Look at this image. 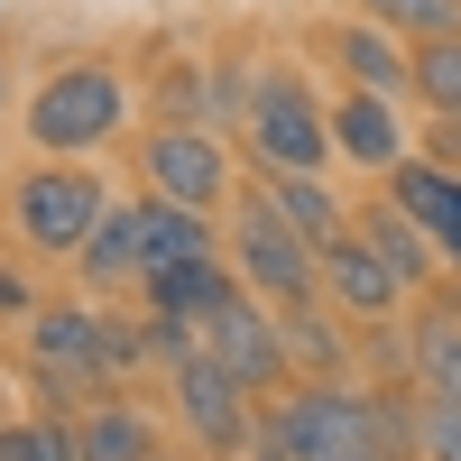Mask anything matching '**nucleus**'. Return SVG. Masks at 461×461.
I'll list each match as a JSON object with an SVG mask.
<instances>
[{"instance_id": "4be33fe9", "label": "nucleus", "mask_w": 461, "mask_h": 461, "mask_svg": "<svg viewBox=\"0 0 461 461\" xmlns=\"http://www.w3.org/2000/svg\"><path fill=\"white\" fill-rule=\"evenodd\" d=\"M369 19H388L397 37H415V47H425V37H461V0H360Z\"/></svg>"}, {"instance_id": "f03ea898", "label": "nucleus", "mask_w": 461, "mask_h": 461, "mask_svg": "<svg viewBox=\"0 0 461 461\" xmlns=\"http://www.w3.org/2000/svg\"><path fill=\"white\" fill-rule=\"evenodd\" d=\"M121 121H130V74L102 65V56L56 65L47 84H37V102H28V139H37V158H93V148L121 139Z\"/></svg>"}, {"instance_id": "dca6fc26", "label": "nucleus", "mask_w": 461, "mask_h": 461, "mask_svg": "<svg viewBox=\"0 0 461 461\" xmlns=\"http://www.w3.org/2000/svg\"><path fill=\"white\" fill-rule=\"evenodd\" d=\"M360 230H369V240H378V249L397 258V277H406V286H434V258H443V249H434V230L415 221V212H406L397 194L360 203Z\"/></svg>"}, {"instance_id": "9d476101", "label": "nucleus", "mask_w": 461, "mask_h": 461, "mask_svg": "<svg viewBox=\"0 0 461 461\" xmlns=\"http://www.w3.org/2000/svg\"><path fill=\"white\" fill-rule=\"evenodd\" d=\"M332 158H351L369 176L406 167V130H397V93H369V84H341L332 102Z\"/></svg>"}, {"instance_id": "9b49d317", "label": "nucleus", "mask_w": 461, "mask_h": 461, "mask_svg": "<svg viewBox=\"0 0 461 461\" xmlns=\"http://www.w3.org/2000/svg\"><path fill=\"white\" fill-rule=\"evenodd\" d=\"M332 56H341V74L351 84H369V93H415V56L397 47V28L388 19H332Z\"/></svg>"}, {"instance_id": "f257e3e1", "label": "nucleus", "mask_w": 461, "mask_h": 461, "mask_svg": "<svg viewBox=\"0 0 461 461\" xmlns=\"http://www.w3.org/2000/svg\"><path fill=\"white\" fill-rule=\"evenodd\" d=\"M148 351V332L102 314V304H37L28 314V369L37 388L65 397V388H111V378H130Z\"/></svg>"}, {"instance_id": "5701e85b", "label": "nucleus", "mask_w": 461, "mask_h": 461, "mask_svg": "<svg viewBox=\"0 0 461 461\" xmlns=\"http://www.w3.org/2000/svg\"><path fill=\"white\" fill-rule=\"evenodd\" d=\"M10 461H84V434L56 415H28V425H10Z\"/></svg>"}, {"instance_id": "6e6552de", "label": "nucleus", "mask_w": 461, "mask_h": 461, "mask_svg": "<svg viewBox=\"0 0 461 461\" xmlns=\"http://www.w3.org/2000/svg\"><path fill=\"white\" fill-rule=\"evenodd\" d=\"M139 176H148V194H167V203H194V212H221L230 203V158H221V139L194 121H167V130H148L139 139Z\"/></svg>"}, {"instance_id": "7ed1b4c3", "label": "nucleus", "mask_w": 461, "mask_h": 461, "mask_svg": "<svg viewBox=\"0 0 461 461\" xmlns=\"http://www.w3.org/2000/svg\"><path fill=\"white\" fill-rule=\"evenodd\" d=\"M230 277H240L249 295H267L277 314L323 304V249L277 212V194H267V185H258L240 212H230Z\"/></svg>"}, {"instance_id": "0eeeda50", "label": "nucleus", "mask_w": 461, "mask_h": 461, "mask_svg": "<svg viewBox=\"0 0 461 461\" xmlns=\"http://www.w3.org/2000/svg\"><path fill=\"white\" fill-rule=\"evenodd\" d=\"M194 341H203V351H212L230 378H240L249 397H258V388H277V378L295 369V360H286V314H277L267 295H249V286H230L212 314L194 323Z\"/></svg>"}, {"instance_id": "b1692460", "label": "nucleus", "mask_w": 461, "mask_h": 461, "mask_svg": "<svg viewBox=\"0 0 461 461\" xmlns=\"http://www.w3.org/2000/svg\"><path fill=\"white\" fill-rule=\"evenodd\" d=\"M0 314H28V277L19 267H0Z\"/></svg>"}, {"instance_id": "aec40b11", "label": "nucleus", "mask_w": 461, "mask_h": 461, "mask_svg": "<svg viewBox=\"0 0 461 461\" xmlns=\"http://www.w3.org/2000/svg\"><path fill=\"white\" fill-rule=\"evenodd\" d=\"M415 93H425L434 121L461 139V37H425V47H415Z\"/></svg>"}, {"instance_id": "423d86ee", "label": "nucleus", "mask_w": 461, "mask_h": 461, "mask_svg": "<svg viewBox=\"0 0 461 461\" xmlns=\"http://www.w3.org/2000/svg\"><path fill=\"white\" fill-rule=\"evenodd\" d=\"M167 397H176V425L194 434V452H212V461H240V452H258V415H249V388L230 378L203 341L185 351L176 369H167Z\"/></svg>"}, {"instance_id": "412c9836", "label": "nucleus", "mask_w": 461, "mask_h": 461, "mask_svg": "<svg viewBox=\"0 0 461 461\" xmlns=\"http://www.w3.org/2000/svg\"><path fill=\"white\" fill-rule=\"evenodd\" d=\"M286 360H295L304 378H341V332L314 314V304H295V314H286Z\"/></svg>"}, {"instance_id": "2eb2a0df", "label": "nucleus", "mask_w": 461, "mask_h": 461, "mask_svg": "<svg viewBox=\"0 0 461 461\" xmlns=\"http://www.w3.org/2000/svg\"><path fill=\"white\" fill-rule=\"evenodd\" d=\"M74 434H84V461H167L158 452V415H139L121 397H93Z\"/></svg>"}, {"instance_id": "f3484780", "label": "nucleus", "mask_w": 461, "mask_h": 461, "mask_svg": "<svg viewBox=\"0 0 461 461\" xmlns=\"http://www.w3.org/2000/svg\"><path fill=\"white\" fill-rule=\"evenodd\" d=\"M406 369H415V388H425V397L461 406V314H452V304H434V314L415 323V341H406Z\"/></svg>"}, {"instance_id": "39448f33", "label": "nucleus", "mask_w": 461, "mask_h": 461, "mask_svg": "<svg viewBox=\"0 0 461 461\" xmlns=\"http://www.w3.org/2000/svg\"><path fill=\"white\" fill-rule=\"evenodd\" d=\"M102 176L93 167H74V158H37L19 176V194H10V230H19V249L37 258H74L93 240V221H102Z\"/></svg>"}, {"instance_id": "20e7f679", "label": "nucleus", "mask_w": 461, "mask_h": 461, "mask_svg": "<svg viewBox=\"0 0 461 461\" xmlns=\"http://www.w3.org/2000/svg\"><path fill=\"white\" fill-rule=\"evenodd\" d=\"M240 139H249V167L258 176H323V158H332V111L304 93L295 65H258L249 111H240Z\"/></svg>"}, {"instance_id": "f8f14e48", "label": "nucleus", "mask_w": 461, "mask_h": 461, "mask_svg": "<svg viewBox=\"0 0 461 461\" xmlns=\"http://www.w3.org/2000/svg\"><path fill=\"white\" fill-rule=\"evenodd\" d=\"M388 194H397L415 221H425V230H434V249L461 267V176H452L443 158H406V167H388Z\"/></svg>"}, {"instance_id": "1a4fd4ad", "label": "nucleus", "mask_w": 461, "mask_h": 461, "mask_svg": "<svg viewBox=\"0 0 461 461\" xmlns=\"http://www.w3.org/2000/svg\"><path fill=\"white\" fill-rule=\"evenodd\" d=\"M415 286L397 277V258L369 240V230H341V240L323 249V304H341L351 323H397V304Z\"/></svg>"}, {"instance_id": "393cba45", "label": "nucleus", "mask_w": 461, "mask_h": 461, "mask_svg": "<svg viewBox=\"0 0 461 461\" xmlns=\"http://www.w3.org/2000/svg\"><path fill=\"white\" fill-rule=\"evenodd\" d=\"M0 102H10V56H0Z\"/></svg>"}, {"instance_id": "6ab92c4d", "label": "nucleus", "mask_w": 461, "mask_h": 461, "mask_svg": "<svg viewBox=\"0 0 461 461\" xmlns=\"http://www.w3.org/2000/svg\"><path fill=\"white\" fill-rule=\"evenodd\" d=\"M258 185L277 194V212H286L314 249H332V240H341V203H332V185H323V176H258Z\"/></svg>"}, {"instance_id": "4468645a", "label": "nucleus", "mask_w": 461, "mask_h": 461, "mask_svg": "<svg viewBox=\"0 0 461 461\" xmlns=\"http://www.w3.org/2000/svg\"><path fill=\"white\" fill-rule=\"evenodd\" d=\"M74 267H84V286L93 295H111V286H139V203H102V221H93V240L74 249Z\"/></svg>"}, {"instance_id": "ddd939ff", "label": "nucleus", "mask_w": 461, "mask_h": 461, "mask_svg": "<svg viewBox=\"0 0 461 461\" xmlns=\"http://www.w3.org/2000/svg\"><path fill=\"white\" fill-rule=\"evenodd\" d=\"M194 258H212V221H203L194 203L148 194V203H139V286L167 277V267H194Z\"/></svg>"}, {"instance_id": "a211bd4d", "label": "nucleus", "mask_w": 461, "mask_h": 461, "mask_svg": "<svg viewBox=\"0 0 461 461\" xmlns=\"http://www.w3.org/2000/svg\"><path fill=\"white\" fill-rule=\"evenodd\" d=\"M230 286H240V277H221L212 258H194V267H167V277H148V304H158V314H176V323H203Z\"/></svg>"}]
</instances>
